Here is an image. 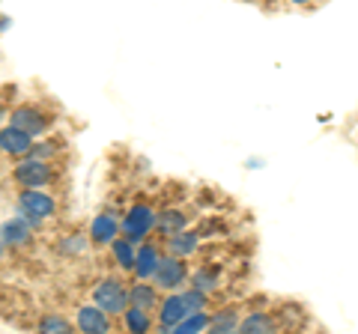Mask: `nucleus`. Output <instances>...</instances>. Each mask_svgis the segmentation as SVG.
<instances>
[{
    "label": "nucleus",
    "instance_id": "nucleus-6",
    "mask_svg": "<svg viewBox=\"0 0 358 334\" xmlns=\"http://www.w3.org/2000/svg\"><path fill=\"white\" fill-rule=\"evenodd\" d=\"M51 119L54 117H48L36 105H21V108H15L13 114H9V126H18V129L30 131L33 138H39V135H45V131L51 129Z\"/></svg>",
    "mask_w": 358,
    "mask_h": 334
},
{
    "label": "nucleus",
    "instance_id": "nucleus-10",
    "mask_svg": "<svg viewBox=\"0 0 358 334\" xmlns=\"http://www.w3.org/2000/svg\"><path fill=\"white\" fill-rule=\"evenodd\" d=\"M185 317H188V307H185L182 289L167 293V298L159 302V326H162V331H173L176 322H182Z\"/></svg>",
    "mask_w": 358,
    "mask_h": 334
},
{
    "label": "nucleus",
    "instance_id": "nucleus-3",
    "mask_svg": "<svg viewBox=\"0 0 358 334\" xmlns=\"http://www.w3.org/2000/svg\"><path fill=\"white\" fill-rule=\"evenodd\" d=\"M93 302L110 317H122V310L129 307V286L120 277H102L93 289Z\"/></svg>",
    "mask_w": 358,
    "mask_h": 334
},
{
    "label": "nucleus",
    "instance_id": "nucleus-23",
    "mask_svg": "<svg viewBox=\"0 0 358 334\" xmlns=\"http://www.w3.org/2000/svg\"><path fill=\"white\" fill-rule=\"evenodd\" d=\"M57 248H60V254H66V257H78V254H84L90 248V236H84V233H72V236H66Z\"/></svg>",
    "mask_w": 358,
    "mask_h": 334
},
{
    "label": "nucleus",
    "instance_id": "nucleus-16",
    "mask_svg": "<svg viewBox=\"0 0 358 334\" xmlns=\"http://www.w3.org/2000/svg\"><path fill=\"white\" fill-rule=\"evenodd\" d=\"M185 224H188V215L182 209H164V212L155 215V230H159L162 236H173V233L185 230Z\"/></svg>",
    "mask_w": 358,
    "mask_h": 334
},
{
    "label": "nucleus",
    "instance_id": "nucleus-27",
    "mask_svg": "<svg viewBox=\"0 0 358 334\" xmlns=\"http://www.w3.org/2000/svg\"><path fill=\"white\" fill-rule=\"evenodd\" d=\"M9 27V18H3V15H0V30H6Z\"/></svg>",
    "mask_w": 358,
    "mask_h": 334
},
{
    "label": "nucleus",
    "instance_id": "nucleus-28",
    "mask_svg": "<svg viewBox=\"0 0 358 334\" xmlns=\"http://www.w3.org/2000/svg\"><path fill=\"white\" fill-rule=\"evenodd\" d=\"M289 3H296V6H308L310 0H289Z\"/></svg>",
    "mask_w": 358,
    "mask_h": 334
},
{
    "label": "nucleus",
    "instance_id": "nucleus-15",
    "mask_svg": "<svg viewBox=\"0 0 358 334\" xmlns=\"http://www.w3.org/2000/svg\"><path fill=\"white\" fill-rule=\"evenodd\" d=\"M197 248H200V236L192 230H179L173 236H167V251L176 254V257H192Z\"/></svg>",
    "mask_w": 358,
    "mask_h": 334
},
{
    "label": "nucleus",
    "instance_id": "nucleus-21",
    "mask_svg": "<svg viewBox=\"0 0 358 334\" xmlns=\"http://www.w3.org/2000/svg\"><path fill=\"white\" fill-rule=\"evenodd\" d=\"M194 331H209V314L206 310L188 314L182 322H176L173 326V334H194Z\"/></svg>",
    "mask_w": 358,
    "mask_h": 334
},
{
    "label": "nucleus",
    "instance_id": "nucleus-9",
    "mask_svg": "<svg viewBox=\"0 0 358 334\" xmlns=\"http://www.w3.org/2000/svg\"><path fill=\"white\" fill-rule=\"evenodd\" d=\"M33 233H36V227H33L24 215L6 218L3 224H0V239L6 242V248H24V245L33 242Z\"/></svg>",
    "mask_w": 358,
    "mask_h": 334
},
{
    "label": "nucleus",
    "instance_id": "nucleus-19",
    "mask_svg": "<svg viewBox=\"0 0 358 334\" xmlns=\"http://www.w3.org/2000/svg\"><path fill=\"white\" fill-rule=\"evenodd\" d=\"M209 331L212 334H233L239 331V314L236 310H218L209 317Z\"/></svg>",
    "mask_w": 358,
    "mask_h": 334
},
{
    "label": "nucleus",
    "instance_id": "nucleus-26",
    "mask_svg": "<svg viewBox=\"0 0 358 334\" xmlns=\"http://www.w3.org/2000/svg\"><path fill=\"white\" fill-rule=\"evenodd\" d=\"M3 257H6V242L0 239V263H3Z\"/></svg>",
    "mask_w": 358,
    "mask_h": 334
},
{
    "label": "nucleus",
    "instance_id": "nucleus-4",
    "mask_svg": "<svg viewBox=\"0 0 358 334\" xmlns=\"http://www.w3.org/2000/svg\"><path fill=\"white\" fill-rule=\"evenodd\" d=\"M152 230H155V209L143 206V203H134L120 221V233L126 239H131L134 245H141Z\"/></svg>",
    "mask_w": 358,
    "mask_h": 334
},
{
    "label": "nucleus",
    "instance_id": "nucleus-18",
    "mask_svg": "<svg viewBox=\"0 0 358 334\" xmlns=\"http://www.w3.org/2000/svg\"><path fill=\"white\" fill-rule=\"evenodd\" d=\"M239 331H245V334H268V331H275V319L268 314H263V310H254V314L239 319Z\"/></svg>",
    "mask_w": 358,
    "mask_h": 334
},
{
    "label": "nucleus",
    "instance_id": "nucleus-14",
    "mask_svg": "<svg viewBox=\"0 0 358 334\" xmlns=\"http://www.w3.org/2000/svg\"><path fill=\"white\" fill-rule=\"evenodd\" d=\"M110 254H114V263L120 266L122 272H131L134 269V257H138V245L120 233V236L110 242Z\"/></svg>",
    "mask_w": 358,
    "mask_h": 334
},
{
    "label": "nucleus",
    "instance_id": "nucleus-30",
    "mask_svg": "<svg viewBox=\"0 0 358 334\" xmlns=\"http://www.w3.org/2000/svg\"><path fill=\"white\" fill-rule=\"evenodd\" d=\"M0 176H3V167H0Z\"/></svg>",
    "mask_w": 358,
    "mask_h": 334
},
{
    "label": "nucleus",
    "instance_id": "nucleus-17",
    "mask_svg": "<svg viewBox=\"0 0 358 334\" xmlns=\"http://www.w3.org/2000/svg\"><path fill=\"white\" fill-rule=\"evenodd\" d=\"M122 326H126L129 331H134V334H147V331H152V317H150V310H141V307L129 305L126 310H122Z\"/></svg>",
    "mask_w": 358,
    "mask_h": 334
},
{
    "label": "nucleus",
    "instance_id": "nucleus-7",
    "mask_svg": "<svg viewBox=\"0 0 358 334\" xmlns=\"http://www.w3.org/2000/svg\"><path fill=\"white\" fill-rule=\"evenodd\" d=\"M75 328L84 331V334H108V331H114V322H110L108 310H102L93 302V305H81V307H78Z\"/></svg>",
    "mask_w": 358,
    "mask_h": 334
},
{
    "label": "nucleus",
    "instance_id": "nucleus-11",
    "mask_svg": "<svg viewBox=\"0 0 358 334\" xmlns=\"http://www.w3.org/2000/svg\"><path fill=\"white\" fill-rule=\"evenodd\" d=\"M33 135L24 129H18V126H6L0 129V152H6V155H30L33 150Z\"/></svg>",
    "mask_w": 358,
    "mask_h": 334
},
{
    "label": "nucleus",
    "instance_id": "nucleus-25",
    "mask_svg": "<svg viewBox=\"0 0 358 334\" xmlns=\"http://www.w3.org/2000/svg\"><path fill=\"white\" fill-rule=\"evenodd\" d=\"M60 138H51V143H33V150H30V155H36V159H45L48 161L51 155H57L60 152V143H57Z\"/></svg>",
    "mask_w": 358,
    "mask_h": 334
},
{
    "label": "nucleus",
    "instance_id": "nucleus-20",
    "mask_svg": "<svg viewBox=\"0 0 358 334\" xmlns=\"http://www.w3.org/2000/svg\"><path fill=\"white\" fill-rule=\"evenodd\" d=\"M188 284L209 296V293H215V289L221 286V277H218L215 269H197L194 275H188Z\"/></svg>",
    "mask_w": 358,
    "mask_h": 334
},
{
    "label": "nucleus",
    "instance_id": "nucleus-12",
    "mask_svg": "<svg viewBox=\"0 0 358 334\" xmlns=\"http://www.w3.org/2000/svg\"><path fill=\"white\" fill-rule=\"evenodd\" d=\"M159 260H162V251L155 248V245H150V242H141L138 245V257H134V275L141 277V281H150L152 277V272H155V266H159Z\"/></svg>",
    "mask_w": 358,
    "mask_h": 334
},
{
    "label": "nucleus",
    "instance_id": "nucleus-8",
    "mask_svg": "<svg viewBox=\"0 0 358 334\" xmlns=\"http://www.w3.org/2000/svg\"><path fill=\"white\" fill-rule=\"evenodd\" d=\"M87 236H90V242H93V245H99V248H108V245L120 236V215L114 212V209L99 212L93 218V224H90Z\"/></svg>",
    "mask_w": 358,
    "mask_h": 334
},
{
    "label": "nucleus",
    "instance_id": "nucleus-22",
    "mask_svg": "<svg viewBox=\"0 0 358 334\" xmlns=\"http://www.w3.org/2000/svg\"><path fill=\"white\" fill-rule=\"evenodd\" d=\"M39 331H45V334H69V331H75V326L60 314H48V317L39 319Z\"/></svg>",
    "mask_w": 358,
    "mask_h": 334
},
{
    "label": "nucleus",
    "instance_id": "nucleus-1",
    "mask_svg": "<svg viewBox=\"0 0 358 334\" xmlns=\"http://www.w3.org/2000/svg\"><path fill=\"white\" fill-rule=\"evenodd\" d=\"M18 215H24L33 227H42L48 218L57 215V203L42 188H24L18 194Z\"/></svg>",
    "mask_w": 358,
    "mask_h": 334
},
{
    "label": "nucleus",
    "instance_id": "nucleus-24",
    "mask_svg": "<svg viewBox=\"0 0 358 334\" xmlns=\"http://www.w3.org/2000/svg\"><path fill=\"white\" fill-rule=\"evenodd\" d=\"M182 298H185V307H188V314H197V310H206L209 305V296L206 293H200V289H182Z\"/></svg>",
    "mask_w": 358,
    "mask_h": 334
},
{
    "label": "nucleus",
    "instance_id": "nucleus-29",
    "mask_svg": "<svg viewBox=\"0 0 358 334\" xmlns=\"http://www.w3.org/2000/svg\"><path fill=\"white\" fill-rule=\"evenodd\" d=\"M3 117H9V114H6V110H3V108H0V122H3Z\"/></svg>",
    "mask_w": 358,
    "mask_h": 334
},
{
    "label": "nucleus",
    "instance_id": "nucleus-5",
    "mask_svg": "<svg viewBox=\"0 0 358 334\" xmlns=\"http://www.w3.org/2000/svg\"><path fill=\"white\" fill-rule=\"evenodd\" d=\"M15 182L24 185V188H45L51 182V164L45 159H36V155H30V159H21L15 164Z\"/></svg>",
    "mask_w": 358,
    "mask_h": 334
},
{
    "label": "nucleus",
    "instance_id": "nucleus-2",
    "mask_svg": "<svg viewBox=\"0 0 358 334\" xmlns=\"http://www.w3.org/2000/svg\"><path fill=\"white\" fill-rule=\"evenodd\" d=\"M150 281L162 289V293H176V289H182L188 284V266H185V257H176V254H162L159 266H155V272Z\"/></svg>",
    "mask_w": 358,
    "mask_h": 334
},
{
    "label": "nucleus",
    "instance_id": "nucleus-13",
    "mask_svg": "<svg viewBox=\"0 0 358 334\" xmlns=\"http://www.w3.org/2000/svg\"><path fill=\"white\" fill-rule=\"evenodd\" d=\"M159 293H162V289L155 286V284L138 281V284H134V286L129 289V305L141 307V310H150V314H152V310L159 307V302H162V298H159Z\"/></svg>",
    "mask_w": 358,
    "mask_h": 334
}]
</instances>
